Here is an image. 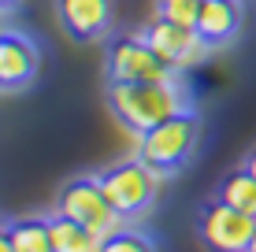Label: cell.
<instances>
[{"label": "cell", "mask_w": 256, "mask_h": 252, "mask_svg": "<svg viewBox=\"0 0 256 252\" xmlns=\"http://www.w3.org/2000/svg\"><path fill=\"white\" fill-rule=\"evenodd\" d=\"M112 111L126 130L141 137L145 130L160 126L164 119L190 111V93L178 78H164V82H112L108 89Z\"/></svg>", "instance_id": "obj_1"}, {"label": "cell", "mask_w": 256, "mask_h": 252, "mask_svg": "<svg viewBox=\"0 0 256 252\" xmlns=\"http://www.w3.org/2000/svg\"><path fill=\"white\" fill-rule=\"evenodd\" d=\"M197 141H200V123H197V115H193V108H190V111H178V115L164 119L160 126L145 130L141 141H138V156L152 171L171 175V171H178L193 156Z\"/></svg>", "instance_id": "obj_2"}, {"label": "cell", "mask_w": 256, "mask_h": 252, "mask_svg": "<svg viewBox=\"0 0 256 252\" xmlns=\"http://www.w3.org/2000/svg\"><path fill=\"white\" fill-rule=\"evenodd\" d=\"M160 171H152L145 160H126V163H112L108 171H100L96 182H100L108 204L116 208L122 219H134V215H145L152 208L156 193H160Z\"/></svg>", "instance_id": "obj_3"}, {"label": "cell", "mask_w": 256, "mask_h": 252, "mask_svg": "<svg viewBox=\"0 0 256 252\" xmlns=\"http://www.w3.org/2000/svg\"><path fill=\"white\" fill-rule=\"evenodd\" d=\"M56 212L67 215V219H78L82 227H90L93 234H100V238H112V234L122 230V223H126L116 208L108 204V197H104V189H100L96 178L67 182L60 201H56Z\"/></svg>", "instance_id": "obj_4"}, {"label": "cell", "mask_w": 256, "mask_h": 252, "mask_svg": "<svg viewBox=\"0 0 256 252\" xmlns=\"http://www.w3.org/2000/svg\"><path fill=\"white\" fill-rule=\"evenodd\" d=\"M200 241L208 252H249V241L256 234V215L238 212V208L223 204L216 197L200 212Z\"/></svg>", "instance_id": "obj_5"}, {"label": "cell", "mask_w": 256, "mask_h": 252, "mask_svg": "<svg viewBox=\"0 0 256 252\" xmlns=\"http://www.w3.org/2000/svg\"><path fill=\"white\" fill-rule=\"evenodd\" d=\"M108 78L112 82H164L174 71L156 56V48L141 37H116L108 48Z\"/></svg>", "instance_id": "obj_6"}, {"label": "cell", "mask_w": 256, "mask_h": 252, "mask_svg": "<svg viewBox=\"0 0 256 252\" xmlns=\"http://www.w3.org/2000/svg\"><path fill=\"white\" fill-rule=\"evenodd\" d=\"M145 41L156 48V56H160L174 74L197 67L200 59H204V52H208V45L200 41V33L193 30V26L171 22V19H164V15L145 30Z\"/></svg>", "instance_id": "obj_7"}, {"label": "cell", "mask_w": 256, "mask_h": 252, "mask_svg": "<svg viewBox=\"0 0 256 252\" xmlns=\"http://www.w3.org/2000/svg\"><path fill=\"white\" fill-rule=\"evenodd\" d=\"M41 71V48L34 37H26L19 30L0 33V89H26Z\"/></svg>", "instance_id": "obj_8"}, {"label": "cell", "mask_w": 256, "mask_h": 252, "mask_svg": "<svg viewBox=\"0 0 256 252\" xmlns=\"http://www.w3.org/2000/svg\"><path fill=\"white\" fill-rule=\"evenodd\" d=\"M56 11L64 30L74 41H93L100 33H108L116 0H56Z\"/></svg>", "instance_id": "obj_9"}, {"label": "cell", "mask_w": 256, "mask_h": 252, "mask_svg": "<svg viewBox=\"0 0 256 252\" xmlns=\"http://www.w3.org/2000/svg\"><path fill=\"white\" fill-rule=\"evenodd\" d=\"M193 30L200 33L208 48H219L238 37L242 30V0H200Z\"/></svg>", "instance_id": "obj_10"}, {"label": "cell", "mask_w": 256, "mask_h": 252, "mask_svg": "<svg viewBox=\"0 0 256 252\" xmlns=\"http://www.w3.org/2000/svg\"><path fill=\"white\" fill-rule=\"evenodd\" d=\"M52 227V252H100L104 238L93 234L90 227H82L78 219H67V215H52L48 219Z\"/></svg>", "instance_id": "obj_11"}, {"label": "cell", "mask_w": 256, "mask_h": 252, "mask_svg": "<svg viewBox=\"0 0 256 252\" xmlns=\"http://www.w3.org/2000/svg\"><path fill=\"white\" fill-rule=\"evenodd\" d=\"M15 252H52V227L48 219H15L4 227Z\"/></svg>", "instance_id": "obj_12"}, {"label": "cell", "mask_w": 256, "mask_h": 252, "mask_svg": "<svg viewBox=\"0 0 256 252\" xmlns=\"http://www.w3.org/2000/svg\"><path fill=\"white\" fill-rule=\"evenodd\" d=\"M219 201L238 208V212H249L256 215V178L249 175V171H230L223 182H219Z\"/></svg>", "instance_id": "obj_13"}, {"label": "cell", "mask_w": 256, "mask_h": 252, "mask_svg": "<svg viewBox=\"0 0 256 252\" xmlns=\"http://www.w3.org/2000/svg\"><path fill=\"white\" fill-rule=\"evenodd\" d=\"M100 252H156L152 249V241L145 238V234H138V230H116L112 238H104V245Z\"/></svg>", "instance_id": "obj_14"}, {"label": "cell", "mask_w": 256, "mask_h": 252, "mask_svg": "<svg viewBox=\"0 0 256 252\" xmlns=\"http://www.w3.org/2000/svg\"><path fill=\"white\" fill-rule=\"evenodd\" d=\"M197 7H200V0H160V15L171 22H182V26L197 22Z\"/></svg>", "instance_id": "obj_15"}, {"label": "cell", "mask_w": 256, "mask_h": 252, "mask_svg": "<svg viewBox=\"0 0 256 252\" xmlns=\"http://www.w3.org/2000/svg\"><path fill=\"white\" fill-rule=\"evenodd\" d=\"M0 252H15V245H12V238H8L4 227H0Z\"/></svg>", "instance_id": "obj_16"}, {"label": "cell", "mask_w": 256, "mask_h": 252, "mask_svg": "<svg viewBox=\"0 0 256 252\" xmlns=\"http://www.w3.org/2000/svg\"><path fill=\"white\" fill-rule=\"evenodd\" d=\"M245 171H249V175H252V178H256V149H252V152H249V160H245Z\"/></svg>", "instance_id": "obj_17"}, {"label": "cell", "mask_w": 256, "mask_h": 252, "mask_svg": "<svg viewBox=\"0 0 256 252\" xmlns=\"http://www.w3.org/2000/svg\"><path fill=\"white\" fill-rule=\"evenodd\" d=\"M19 4H22V0H0V11H15Z\"/></svg>", "instance_id": "obj_18"}, {"label": "cell", "mask_w": 256, "mask_h": 252, "mask_svg": "<svg viewBox=\"0 0 256 252\" xmlns=\"http://www.w3.org/2000/svg\"><path fill=\"white\" fill-rule=\"evenodd\" d=\"M249 252H256V234H252V241H249Z\"/></svg>", "instance_id": "obj_19"}, {"label": "cell", "mask_w": 256, "mask_h": 252, "mask_svg": "<svg viewBox=\"0 0 256 252\" xmlns=\"http://www.w3.org/2000/svg\"><path fill=\"white\" fill-rule=\"evenodd\" d=\"M0 15H4V11H0ZM0 33H4V19H0Z\"/></svg>", "instance_id": "obj_20"}]
</instances>
